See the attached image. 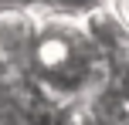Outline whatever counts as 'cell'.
I'll use <instances>...</instances> for the list:
<instances>
[{
    "instance_id": "obj_5",
    "label": "cell",
    "mask_w": 129,
    "mask_h": 125,
    "mask_svg": "<svg viewBox=\"0 0 129 125\" xmlns=\"http://www.w3.org/2000/svg\"><path fill=\"white\" fill-rule=\"evenodd\" d=\"M10 74H14V64H7V61L0 58V85H4V81L10 78Z\"/></svg>"
},
{
    "instance_id": "obj_3",
    "label": "cell",
    "mask_w": 129,
    "mask_h": 125,
    "mask_svg": "<svg viewBox=\"0 0 129 125\" xmlns=\"http://www.w3.org/2000/svg\"><path fill=\"white\" fill-rule=\"evenodd\" d=\"M82 24L88 31V37L95 41V47L109 58V64L129 51V24H126L122 14L112 7V0L82 10Z\"/></svg>"
},
{
    "instance_id": "obj_4",
    "label": "cell",
    "mask_w": 129,
    "mask_h": 125,
    "mask_svg": "<svg viewBox=\"0 0 129 125\" xmlns=\"http://www.w3.org/2000/svg\"><path fill=\"white\" fill-rule=\"evenodd\" d=\"M109 85H112V88H116V91L129 101V51L109 64Z\"/></svg>"
},
{
    "instance_id": "obj_1",
    "label": "cell",
    "mask_w": 129,
    "mask_h": 125,
    "mask_svg": "<svg viewBox=\"0 0 129 125\" xmlns=\"http://www.w3.org/2000/svg\"><path fill=\"white\" fill-rule=\"evenodd\" d=\"M34 14L38 37L27 71L54 101H85L109 81V58L88 37L82 14H64L51 7H34Z\"/></svg>"
},
{
    "instance_id": "obj_2",
    "label": "cell",
    "mask_w": 129,
    "mask_h": 125,
    "mask_svg": "<svg viewBox=\"0 0 129 125\" xmlns=\"http://www.w3.org/2000/svg\"><path fill=\"white\" fill-rule=\"evenodd\" d=\"M34 37H38V14L34 7H4L0 10V58L14 68L31 64Z\"/></svg>"
},
{
    "instance_id": "obj_6",
    "label": "cell",
    "mask_w": 129,
    "mask_h": 125,
    "mask_svg": "<svg viewBox=\"0 0 129 125\" xmlns=\"http://www.w3.org/2000/svg\"><path fill=\"white\" fill-rule=\"evenodd\" d=\"M112 7L122 14V17H126V24H129V0H112Z\"/></svg>"
}]
</instances>
